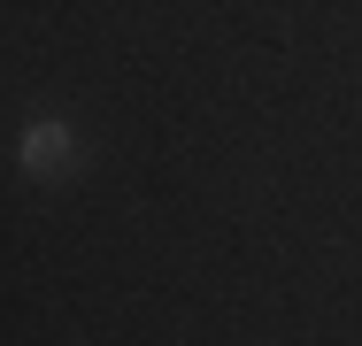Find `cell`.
<instances>
[{"label":"cell","instance_id":"obj_1","mask_svg":"<svg viewBox=\"0 0 362 346\" xmlns=\"http://www.w3.org/2000/svg\"><path fill=\"white\" fill-rule=\"evenodd\" d=\"M16 162H23V177H62L77 162V138L62 116H31L23 124V146H16Z\"/></svg>","mask_w":362,"mask_h":346}]
</instances>
